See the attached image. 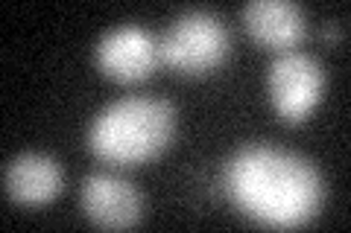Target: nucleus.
Returning a JSON list of instances; mask_svg holds the SVG:
<instances>
[{
    "label": "nucleus",
    "instance_id": "obj_7",
    "mask_svg": "<svg viewBox=\"0 0 351 233\" xmlns=\"http://www.w3.org/2000/svg\"><path fill=\"white\" fill-rule=\"evenodd\" d=\"M62 178V163L47 152H21L3 163V193L24 207L53 202Z\"/></svg>",
    "mask_w": 351,
    "mask_h": 233
},
{
    "label": "nucleus",
    "instance_id": "obj_2",
    "mask_svg": "<svg viewBox=\"0 0 351 233\" xmlns=\"http://www.w3.org/2000/svg\"><path fill=\"white\" fill-rule=\"evenodd\" d=\"M176 131V105L164 96L132 94L97 111L88 146L106 163H144L167 146Z\"/></svg>",
    "mask_w": 351,
    "mask_h": 233
},
{
    "label": "nucleus",
    "instance_id": "obj_6",
    "mask_svg": "<svg viewBox=\"0 0 351 233\" xmlns=\"http://www.w3.org/2000/svg\"><path fill=\"white\" fill-rule=\"evenodd\" d=\"M82 213L100 228H132L144 213V195L117 172H88L80 187Z\"/></svg>",
    "mask_w": 351,
    "mask_h": 233
},
{
    "label": "nucleus",
    "instance_id": "obj_9",
    "mask_svg": "<svg viewBox=\"0 0 351 233\" xmlns=\"http://www.w3.org/2000/svg\"><path fill=\"white\" fill-rule=\"evenodd\" d=\"M322 36L328 41H339V36H343V27H339V20H325V24H322Z\"/></svg>",
    "mask_w": 351,
    "mask_h": 233
},
{
    "label": "nucleus",
    "instance_id": "obj_4",
    "mask_svg": "<svg viewBox=\"0 0 351 233\" xmlns=\"http://www.w3.org/2000/svg\"><path fill=\"white\" fill-rule=\"evenodd\" d=\"M267 91L284 123H302L325 91V68L313 53L284 50L267 68Z\"/></svg>",
    "mask_w": 351,
    "mask_h": 233
},
{
    "label": "nucleus",
    "instance_id": "obj_1",
    "mask_svg": "<svg viewBox=\"0 0 351 233\" xmlns=\"http://www.w3.org/2000/svg\"><path fill=\"white\" fill-rule=\"evenodd\" d=\"M226 193L243 216L269 228L311 221L325 202V178L299 152L249 143L226 161Z\"/></svg>",
    "mask_w": 351,
    "mask_h": 233
},
{
    "label": "nucleus",
    "instance_id": "obj_5",
    "mask_svg": "<svg viewBox=\"0 0 351 233\" xmlns=\"http://www.w3.org/2000/svg\"><path fill=\"white\" fill-rule=\"evenodd\" d=\"M97 68L106 76L120 82H141L156 70L161 59L158 53V38L144 27V24H117L106 29L94 47Z\"/></svg>",
    "mask_w": 351,
    "mask_h": 233
},
{
    "label": "nucleus",
    "instance_id": "obj_3",
    "mask_svg": "<svg viewBox=\"0 0 351 233\" xmlns=\"http://www.w3.org/2000/svg\"><path fill=\"white\" fill-rule=\"evenodd\" d=\"M228 27L211 9H184L158 38L161 59L179 73H208L228 55Z\"/></svg>",
    "mask_w": 351,
    "mask_h": 233
},
{
    "label": "nucleus",
    "instance_id": "obj_8",
    "mask_svg": "<svg viewBox=\"0 0 351 233\" xmlns=\"http://www.w3.org/2000/svg\"><path fill=\"white\" fill-rule=\"evenodd\" d=\"M246 29L272 50H295L307 32V15L295 0H249L240 9Z\"/></svg>",
    "mask_w": 351,
    "mask_h": 233
}]
</instances>
